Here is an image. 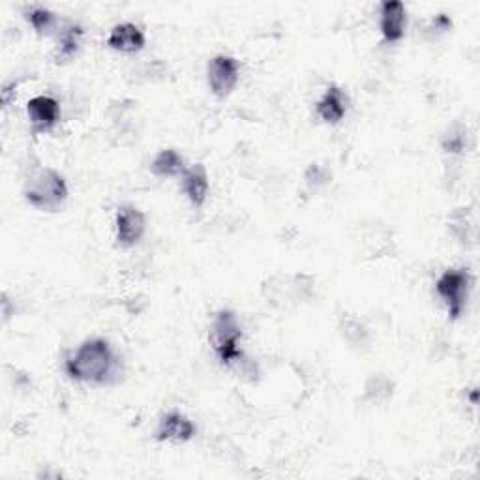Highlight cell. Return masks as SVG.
<instances>
[{"mask_svg": "<svg viewBox=\"0 0 480 480\" xmlns=\"http://www.w3.org/2000/svg\"><path fill=\"white\" fill-rule=\"evenodd\" d=\"M64 370L72 381L93 386H113L124 376L118 353L105 338H86L68 354Z\"/></svg>", "mask_w": 480, "mask_h": 480, "instance_id": "1", "label": "cell"}, {"mask_svg": "<svg viewBox=\"0 0 480 480\" xmlns=\"http://www.w3.org/2000/svg\"><path fill=\"white\" fill-rule=\"evenodd\" d=\"M25 201L42 212H59L64 208L69 190L64 176L51 167L32 169L23 184Z\"/></svg>", "mask_w": 480, "mask_h": 480, "instance_id": "2", "label": "cell"}, {"mask_svg": "<svg viewBox=\"0 0 480 480\" xmlns=\"http://www.w3.org/2000/svg\"><path fill=\"white\" fill-rule=\"evenodd\" d=\"M210 346L215 349L220 364L231 366L237 364L244 353L240 349L242 340V327L239 323V317L231 310H220L210 325Z\"/></svg>", "mask_w": 480, "mask_h": 480, "instance_id": "3", "label": "cell"}, {"mask_svg": "<svg viewBox=\"0 0 480 480\" xmlns=\"http://www.w3.org/2000/svg\"><path fill=\"white\" fill-rule=\"evenodd\" d=\"M471 283L473 278L468 269H449L437 278L435 291L447 308L451 321H456L464 313L471 293Z\"/></svg>", "mask_w": 480, "mask_h": 480, "instance_id": "4", "label": "cell"}, {"mask_svg": "<svg viewBox=\"0 0 480 480\" xmlns=\"http://www.w3.org/2000/svg\"><path fill=\"white\" fill-rule=\"evenodd\" d=\"M263 291H271L263 295L269 298L273 305H278L280 300L283 305H286V302L300 305V302H306L313 297V280L306 274L274 276L264 281Z\"/></svg>", "mask_w": 480, "mask_h": 480, "instance_id": "5", "label": "cell"}, {"mask_svg": "<svg viewBox=\"0 0 480 480\" xmlns=\"http://www.w3.org/2000/svg\"><path fill=\"white\" fill-rule=\"evenodd\" d=\"M207 81L210 93L220 100H225L240 81V62L235 57L225 55V53L215 55L207 64Z\"/></svg>", "mask_w": 480, "mask_h": 480, "instance_id": "6", "label": "cell"}, {"mask_svg": "<svg viewBox=\"0 0 480 480\" xmlns=\"http://www.w3.org/2000/svg\"><path fill=\"white\" fill-rule=\"evenodd\" d=\"M147 216L143 210L134 205H124L118 208L115 218V237L117 244L122 248H134L145 237Z\"/></svg>", "mask_w": 480, "mask_h": 480, "instance_id": "7", "label": "cell"}, {"mask_svg": "<svg viewBox=\"0 0 480 480\" xmlns=\"http://www.w3.org/2000/svg\"><path fill=\"white\" fill-rule=\"evenodd\" d=\"M195 432H198V428H195L193 420L188 415L181 411H167L158 420L154 439L158 443L184 444L193 439Z\"/></svg>", "mask_w": 480, "mask_h": 480, "instance_id": "8", "label": "cell"}, {"mask_svg": "<svg viewBox=\"0 0 480 480\" xmlns=\"http://www.w3.org/2000/svg\"><path fill=\"white\" fill-rule=\"evenodd\" d=\"M27 117L34 134H49L61 122V105L51 96H34L27 103Z\"/></svg>", "mask_w": 480, "mask_h": 480, "instance_id": "9", "label": "cell"}, {"mask_svg": "<svg viewBox=\"0 0 480 480\" xmlns=\"http://www.w3.org/2000/svg\"><path fill=\"white\" fill-rule=\"evenodd\" d=\"M379 28L386 44H398L407 30V8L400 0H385L379 8Z\"/></svg>", "mask_w": 480, "mask_h": 480, "instance_id": "10", "label": "cell"}, {"mask_svg": "<svg viewBox=\"0 0 480 480\" xmlns=\"http://www.w3.org/2000/svg\"><path fill=\"white\" fill-rule=\"evenodd\" d=\"M147 45L145 32L134 23H118L111 28L108 37V47L122 53V55H135Z\"/></svg>", "mask_w": 480, "mask_h": 480, "instance_id": "11", "label": "cell"}, {"mask_svg": "<svg viewBox=\"0 0 480 480\" xmlns=\"http://www.w3.org/2000/svg\"><path fill=\"white\" fill-rule=\"evenodd\" d=\"M347 110H349V96L346 94L344 88H340L338 85L327 86V91L315 105L317 117L325 124H332V126L334 124H340L346 118Z\"/></svg>", "mask_w": 480, "mask_h": 480, "instance_id": "12", "label": "cell"}, {"mask_svg": "<svg viewBox=\"0 0 480 480\" xmlns=\"http://www.w3.org/2000/svg\"><path fill=\"white\" fill-rule=\"evenodd\" d=\"M210 181L203 164H193L183 175V191L193 208H203L208 198Z\"/></svg>", "mask_w": 480, "mask_h": 480, "instance_id": "13", "label": "cell"}, {"mask_svg": "<svg viewBox=\"0 0 480 480\" xmlns=\"http://www.w3.org/2000/svg\"><path fill=\"white\" fill-rule=\"evenodd\" d=\"M186 169L188 167L184 162V156L175 149L159 151L151 164L152 175L159 176V179H175V176H183Z\"/></svg>", "mask_w": 480, "mask_h": 480, "instance_id": "14", "label": "cell"}, {"mask_svg": "<svg viewBox=\"0 0 480 480\" xmlns=\"http://www.w3.org/2000/svg\"><path fill=\"white\" fill-rule=\"evenodd\" d=\"M81 38H83V28L77 23H68L62 28H59L57 47H55L57 62H64V61L72 59L79 51Z\"/></svg>", "mask_w": 480, "mask_h": 480, "instance_id": "15", "label": "cell"}, {"mask_svg": "<svg viewBox=\"0 0 480 480\" xmlns=\"http://www.w3.org/2000/svg\"><path fill=\"white\" fill-rule=\"evenodd\" d=\"M23 13H25L27 23L32 27L34 32L38 34V37H49V34H53V30H59L57 15L49 8L30 6Z\"/></svg>", "mask_w": 480, "mask_h": 480, "instance_id": "16", "label": "cell"}, {"mask_svg": "<svg viewBox=\"0 0 480 480\" xmlns=\"http://www.w3.org/2000/svg\"><path fill=\"white\" fill-rule=\"evenodd\" d=\"M395 395V383L390 381L383 373L371 376L364 385V400L371 403H385L386 400L393 398Z\"/></svg>", "mask_w": 480, "mask_h": 480, "instance_id": "17", "label": "cell"}, {"mask_svg": "<svg viewBox=\"0 0 480 480\" xmlns=\"http://www.w3.org/2000/svg\"><path fill=\"white\" fill-rule=\"evenodd\" d=\"M449 229H451V233L458 239L460 244L466 246L468 242H473L475 225H473L469 210L468 208H456L449 216Z\"/></svg>", "mask_w": 480, "mask_h": 480, "instance_id": "18", "label": "cell"}, {"mask_svg": "<svg viewBox=\"0 0 480 480\" xmlns=\"http://www.w3.org/2000/svg\"><path fill=\"white\" fill-rule=\"evenodd\" d=\"M338 329H340L344 340L351 346H366L370 340V330L366 329V325L353 315H344Z\"/></svg>", "mask_w": 480, "mask_h": 480, "instance_id": "19", "label": "cell"}, {"mask_svg": "<svg viewBox=\"0 0 480 480\" xmlns=\"http://www.w3.org/2000/svg\"><path fill=\"white\" fill-rule=\"evenodd\" d=\"M466 139H468L466 130L456 126V128L449 130L447 134L443 135L441 147H443V151L447 152V154H461V152L466 151Z\"/></svg>", "mask_w": 480, "mask_h": 480, "instance_id": "20", "label": "cell"}, {"mask_svg": "<svg viewBox=\"0 0 480 480\" xmlns=\"http://www.w3.org/2000/svg\"><path fill=\"white\" fill-rule=\"evenodd\" d=\"M330 171L325 167V166H319V164H312L308 169H306V184L312 188V190H317L321 188L325 184L330 183Z\"/></svg>", "mask_w": 480, "mask_h": 480, "instance_id": "21", "label": "cell"}, {"mask_svg": "<svg viewBox=\"0 0 480 480\" xmlns=\"http://www.w3.org/2000/svg\"><path fill=\"white\" fill-rule=\"evenodd\" d=\"M15 88H17L15 83H6L3 86V105H4V110H8L12 105V102L15 100Z\"/></svg>", "mask_w": 480, "mask_h": 480, "instance_id": "22", "label": "cell"}]
</instances>
